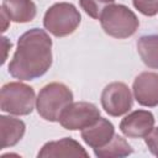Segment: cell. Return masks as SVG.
<instances>
[{"mask_svg": "<svg viewBox=\"0 0 158 158\" xmlns=\"http://www.w3.org/2000/svg\"><path fill=\"white\" fill-rule=\"evenodd\" d=\"M52 65V40L44 30L31 28L22 33L9 63V73L19 80H33Z\"/></svg>", "mask_w": 158, "mask_h": 158, "instance_id": "6da1fadb", "label": "cell"}, {"mask_svg": "<svg viewBox=\"0 0 158 158\" xmlns=\"http://www.w3.org/2000/svg\"><path fill=\"white\" fill-rule=\"evenodd\" d=\"M99 20L104 32L118 40L133 36L139 26L136 14L121 4H110L105 6Z\"/></svg>", "mask_w": 158, "mask_h": 158, "instance_id": "7a4b0ae2", "label": "cell"}, {"mask_svg": "<svg viewBox=\"0 0 158 158\" xmlns=\"http://www.w3.org/2000/svg\"><path fill=\"white\" fill-rule=\"evenodd\" d=\"M70 102H73L72 90L67 85L54 81L44 85L40 90L36 99V109L42 118L56 122Z\"/></svg>", "mask_w": 158, "mask_h": 158, "instance_id": "3957f363", "label": "cell"}, {"mask_svg": "<svg viewBox=\"0 0 158 158\" xmlns=\"http://www.w3.org/2000/svg\"><path fill=\"white\" fill-rule=\"evenodd\" d=\"M36 95L33 88L21 81H10L0 91V109L10 115L25 116L33 111Z\"/></svg>", "mask_w": 158, "mask_h": 158, "instance_id": "277c9868", "label": "cell"}, {"mask_svg": "<svg viewBox=\"0 0 158 158\" xmlns=\"http://www.w3.org/2000/svg\"><path fill=\"white\" fill-rule=\"evenodd\" d=\"M79 10L69 2H57L47 9L43 16L44 28L56 37L72 35L80 25Z\"/></svg>", "mask_w": 158, "mask_h": 158, "instance_id": "5b68a950", "label": "cell"}, {"mask_svg": "<svg viewBox=\"0 0 158 158\" xmlns=\"http://www.w3.org/2000/svg\"><path fill=\"white\" fill-rule=\"evenodd\" d=\"M100 101L105 112L114 117L127 114L133 105L130 88L121 81H114L106 85L101 93Z\"/></svg>", "mask_w": 158, "mask_h": 158, "instance_id": "8992f818", "label": "cell"}, {"mask_svg": "<svg viewBox=\"0 0 158 158\" xmlns=\"http://www.w3.org/2000/svg\"><path fill=\"white\" fill-rule=\"evenodd\" d=\"M100 117V110L91 102H70L60 114L58 122L65 130H83Z\"/></svg>", "mask_w": 158, "mask_h": 158, "instance_id": "52a82bcc", "label": "cell"}, {"mask_svg": "<svg viewBox=\"0 0 158 158\" xmlns=\"http://www.w3.org/2000/svg\"><path fill=\"white\" fill-rule=\"evenodd\" d=\"M136 101L146 107L158 106V73L143 72L138 74L132 85Z\"/></svg>", "mask_w": 158, "mask_h": 158, "instance_id": "ba28073f", "label": "cell"}, {"mask_svg": "<svg viewBox=\"0 0 158 158\" xmlns=\"http://www.w3.org/2000/svg\"><path fill=\"white\" fill-rule=\"evenodd\" d=\"M154 127V116L147 110H135L120 122L121 132L130 138L146 137Z\"/></svg>", "mask_w": 158, "mask_h": 158, "instance_id": "9c48e42d", "label": "cell"}, {"mask_svg": "<svg viewBox=\"0 0 158 158\" xmlns=\"http://www.w3.org/2000/svg\"><path fill=\"white\" fill-rule=\"evenodd\" d=\"M38 158H59V157H85L88 152L83 146L70 137H63L58 141H51L42 146L37 153Z\"/></svg>", "mask_w": 158, "mask_h": 158, "instance_id": "30bf717a", "label": "cell"}, {"mask_svg": "<svg viewBox=\"0 0 158 158\" xmlns=\"http://www.w3.org/2000/svg\"><path fill=\"white\" fill-rule=\"evenodd\" d=\"M80 136L83 141L93 149L101 148L114 138L115 127L107 118L99 117L93 125L83 128Z\"/></svg>", "mask_w": 158, "mask_h": 158, "instance_id": "8fae6325", "label": "cell"}, {"mask_svg": "<svg viewBox=\"0 0 158 158\" xmlns=\"http://www.w3.org/2000/svg\"><path fill=\"white\" fill-rule=\"evenodd\" d=\"M1 10L9 16L10 21L17 23L31 22L37 14L36 4L32 0H2Z\"/></svg>", "mask_w": 158, "mask_h": 158, "instance_id": "7c38bea8", "label": "cell"}, {"mask_svg": "<svg viewBox=\"0 0 158 158\" xmlns=\"http://www.w3.org/2000/svg\"><path fill=\"white\" fill-rule=\"evenodd\" d=\"M26 125L22 120L11 116H0V135H1V149L14 147L23 137Z\"/></svg>", "mask_w": 158, "mask_h": 158, "instance_id": "4fadbf2b", "label": "cell"}, {"mask_svg": "<svg viewBox=\"0 0 158 158\" xmlns=\"http://www.w3.org/2000/svg\"><path fill=\"white\" fill-rule=\"evenodd\" d=\"M137 52L148 68L158 69V35L139 37L137 41Z\"/></svg>", "mask_w": 158, "mask_h": 158, "instance_id": "5bb4252c", "label": "cell"}, {"mask_svg": "<svg viewBox=\"0 0 158 158\" xmlns=\"http://www.w3.org/2000/svg\"><path fill=\"white\" fill-rule=\"evenodd\" d=\"M132 153L133 148L131 147V144H128V142L123 137L116 133L106 146L94 149V154L99 158H122Z\"/></svg>", "mask_w": 158, "mask_h": 158, "instance_id": "9a60e30c", "label": "cell"}, {"mask_svg": "<svg viewBox=\"0 0 158 158\" xmlns=\"http://www.w3.org/2000/svg\"><path fill=\"white\" fill-rule=\"evenodd\" d=\"M115 0H79L81 9L93 19L99 20L105 6L114 4Z\"/></svg>", "mask_w": 158, "mask_h": 158, "instance_id": "2e32d148", "label": "cell"}, {"mask_svg": "<svg viewBox=\"0 0 158 158\" xmlns=\"http://www.w3.org/2000/svg\"><path fill=\"white\" fill-rule=\"evenodd\" d=\"M133 6L144 16H154L158 14V0H132Z\"/></svg>", "mask_w": 158, "mask_h": 158, "instance_id": "e0dca14e", "label": "cell"}, {"mask_svg": "<svg viewBox=\"0 0 158 158\" xmlns=\"http://www.w3.org/2000/svg\"><path fill=\"white\" fill-rule=\"evenodd\" d=\"M144 142L149 149V152L158 157V127H153V130L144 137Z\"/></svg>", "mask_w": 158, "mask_h": 158, "instance_id": "ac0fdd59", "label": "cell"}, {"mask_svg": "<svg viewBox=\"0 0 158 158\" xmlns=\"http://www.w3.org/2000/svg\"><path fill=\"white\" fill-rule=\"evenodd\" d=\"M1 17H2V22H4V25H2V30H1V31L5 32L6 28H7V25H6V23H7V21H10V19H9V16H7L2 10H1Z\"/></svg>", "mask_w": 158, "mask_h": 158, "instance_id": "d6986e66", "label": "cell"}]
</instances>
